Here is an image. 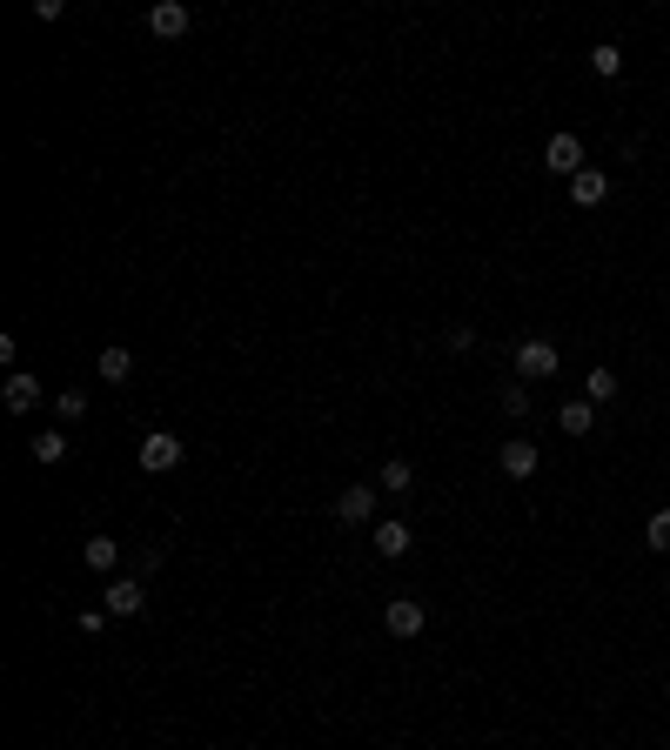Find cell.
Masks as SVG:
<instances>
[{
    "label": "cell",
    "instance_id": "1",
    "mask_svg": "<svg viewBox=\"0 0 670 750\" xmlns=\"http://www.w3.org/2000/svg\"><path fill=\"white\" fill-rule=\"evenodd\" d=\"M134 456H141V469H148V476H168V469H181V436H175V429H148Z\"/></svg>",
    "mask_w": 670,
    "mask_h": 750
},
{
    "label": "cell",
    "instance_id": "2",
    "mask_svg": "<svg viewBox=\"0 0 670 750\" xmlns=\"http://www.w3.org/2000/svg\"><path fill=\"white\" fill-rule=\"evenodd\" d=\"M516 375H523V382H543V375H557V342H543V335L516 342Z\"/></svg>",
    "mask_w": 670,
    "mask_h": 750
},
{
    "label": "cell",
    "instance_id": "3",
    "mask_svg": "<svg viewBox=\"0 0 670 750\" xmlns=\"http://www.w3.org/2000/svg\"><path fill=\"white\" fill-rule=\"evenodd\" d=\"M423 623H429V610L416 596H396V603L382 610V630H389V637H423Z\"/></svg>",
    "mask_w": 670,
    "mask_h": 750
},
{
    "label": "cell",
    "instance_id": "4",
    "mask_svg": "<svg viewBox=\"0 0 670 750\" xmlns=\"http://www.w3.org/2000/svg\"><path fill=\"white\" fill-rule=\"evenodd\" d=\"M188 21H195V14H188L181 0H155V7H148V34H155V41H181Z\"/></svg>",
    "mask_w": 670,
    "mask_h": 750
},
{
    "label": "cell",
    "instance_id": "5",
    "mask_svg": "<svg viewBox=\"0 0 670 750\" xmlns=\"http://www.w3.org/2000/svg\"><path fill=\"white\" fill-rule=\"evenodd\" d=\"M141 610H148V583L114 576V583H108V617H141Z\"/></svg>",
    "mask_w": 670,
    "mask_h": 750
},
{
    "label": "cell",
    "instance_id": "6",
    "mask_svg": "<svg viewBox=\"0 0 670 750\" xmlns=\"http://www.w3.org/2000/svg\"><path fill=\"white\" fill-rule=\"evenodd\" d=\"M496 463H503V476H516V483H530L543 456H536V442H530V436H510V442H503V456H496Z\"/></svg>",
    "mask_w": 670,
    "mask_h": 750
},
{
    "label": "cell",
    "instance_id": "7",
    "mask_svg": "<svg viewBox=\"0 0 670 750\" xmlns=\"http://www.w3.org/2000/svg\"><path fill=\"white\" fill-rule=\"evenodd\" d=\"M543 161H550V168H557L563 181H577V175H583V141H577V134H550Z\"/></svg>",
    "mask_w": 670,
    "mask_h": 750
},
{
    "label": "cell",
    "instance_id": "8",
    "mask_svg": "<svg viewBox=\"0 0 670 750\" xmlns=\"http://www.w3.org/2000/svg\"><path fill=\"white\" fill-rule=\"evenodd\" d=\"M335 516H342V523H376V489L349 483L342 496H335Z\"/></svg>",
    "mask_w": 670,
    "mask_h": 750
},
{
    "label": "cell",
    "instance_id": "9",
    "mask_svg": "<svg viewBox=\"0 0 670 750\" xmlns=\"http://www.w3.org/2000/svg\"><path fill=\"white\" fill-rule=\"evenodd\" d=\"M409 550H416V530H409L402 516L376 523V556H389V563H396V556H409Z\"/></svg>",
    "mask_w": 670,
    "mask_h": 750
},
{
    "label": "cell",
    "instance_id": "10",
    "mask_svg": "<svg viewBox=\"0 0 670 750\" xmlns=\"http://www.w3.org/2000/svg\"><path fill=\"white\" fill-rule=\"evenodd\" d=\"M0 402H7L14 416H27V409L41 402V375H7V382H0Z\"/></svg>",
    "mask_w": 670,
    "mask_h": 750
},
{
    "label": "cell",
    "instance_id": "11",
    "mask_svg": "<svg viewBox=\"0 0 670 750\" xmlns=\"http://www.w3.org/2000/svg\"><path fill=\"white\" fill-rule=\"evenodd\" d=\"M94 375H101V382H128V375H134V355L121 349V342H108V349H101V362H94Z\"/></svg>",
    "mask_w": 670,
    "mask_h": 750
},
{
    "label": "cell",
    "instance_id": "12",
    "mask_svg": "<svg viewBox=\"0 0 670 750\" xmlns=\"http://www.w3.org/2000/svg\"><path fill=\"white\" fill-rule=\"evenodd\" d=\"M557 422L570 429V436H590V429H597V402H590V396H583V402H563Z\"/></svg>",
    "mask_w": 670,
    "mask_h": 750
},
{
    "label": "cell",
    "instance_id": "13",
    "mask_svg": "<svg viewBox=\"0 0 670 750\" xmlns=\"http://www.w3.org/2000/svg\"><path fill=\"white\" fill-rule=\"evenodd\" d=\"M81 563H88V570H114V563H121V543H114V536H88V543H81Z\"/></svg>",
    "mask_w": 670,
    "mask_h": 750
},
{
    "label": "cell",
    "instance_id": "14",
    "mask_svg": "<svg viewBox=\"0 0 670 750\" xmlns=\"http://www.w3.org/2000/svg\"><path fill=\"white\" fill-rule=\"evenodd\" d=\"M603 195H610V181H603L597 175V168H583V175L577 181H570V201H577V208H597V201Z\"/></svg>",
    "mask_w": 670,
    "mask_h": 750
},
{
    "label": "cell",
    "instance_id": "15",
    "mask_svg": "<svg viewBox=\"0 0 670 750\" xmlns=\"http://www.w3.org/2000/svg\"><path fill=\"white\" fill-rule=\"evenodd\" d=\"M382 489H389V496H409V489H416V469L402 463V456H389V463H382V476H376Z\"/></svg>",
    "mask_w": 670,
    "mask_h": 750
},
{
    "label": "cell",
    "instance_id": "16",
    "mask_svg": "<svg viewBox=\"0 0 670 750\" xmlns=\"http://www.w3.org/2000/svg\"><path fill=\"white\" fill-rule=\"evenodd\" d=\"M590 67H597L603 81H617V74H624V47H610V41H603V47H590Z\"/></svg>",
    "mask_w": 670,
    "mask_h": 750
},
{
    "label": "cell",
    "instance_id": "17",
    "mask_svg": "<svg viewBox=\"0 0 670 750\" xmlns=\"http://www.w3.org/2000/svg\"><path fill=\"white\" fill-rule=\"evenodd\" d=\"M67 456V436L61 429H41V436H34V463H61Z\"/></svg>",
    "mask_w": 670,
    "mask_h": 750
},
{
    "label": "cell",
    "instance_id": "18",
    "mask_svg": "<svg viewBox=\"0 0 670 750\" xmlns=\"http://www.w3.org/2000/svg\"><path fill=\"white\" fill-rule=\"evenodd\" d=\"M583 389H590V402H610V396H617V375H610V369H590V382H583Z\"/></svg>",
    "mask_w": 670,
    "mask_h": 750
},
{
    "label": "cell",
    "instance_id": "19",
    "mask_svg": "<svg viewBox=\"0 0 670 750\" xmlns=\"http://www.w3.org/2000/svg\"><path fill=\"white\" fill-rule=\"evenodd\" d=\"M54 409H61V422H81V416H88V396H81V389H61Z\"/></svg>",
    "mask_w": 670,
    "mask_h": 750
},
{
    "label": "cell",
    "instance_id": "20",
    "mask_svg": "<svg viewBox=\"0 0 670 750\" xmlns=\"http://www.w3.org/2000/svg\"><path fill=\"white\" fill-rule=\"evenodd\" d=\"M644 543H650V550H670V509H657V516H650Z\"/></svg>",
    "mask_w": 670,
    "mask_h": 750
},
{
    "label": "cell",
    "instance_id": "21",
    "mask_svg": "<svg viewBox=\"0 0 670 750\" xmlns=\"http://www.w3.org/2000/svg\"><path fill=\"white\" fill-rule=\"evenodd\" d=\"M503 409H510V416H530V396H523V382H510V389H503Z\"/></svg>",
    "mask_w": 670,
    "mask_h": 750
}]
</instances>
